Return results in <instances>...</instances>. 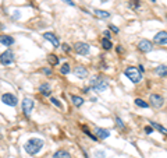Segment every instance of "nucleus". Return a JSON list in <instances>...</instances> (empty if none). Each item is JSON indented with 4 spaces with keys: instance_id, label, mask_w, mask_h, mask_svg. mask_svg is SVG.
<instances>
[{
    "instance_id": "9b49d317",
    "label": "nucleus",
    "mask_w": 167,
    "mask_h": 158,
    "mask_svg": "<svg viewBox=\"0 0 167 158\" xmlns=\"http://www.w3.org/2000/svg\"><path fill=\"white\" fill-rule=\"evenodd\" d=\"M43 38H45L46 41H49V42L52 43L54 48H58V46H60V41H58V38L56 37L53 32H45V34H43Z\"/></svg>"
},
{
    "instance_id": "ea45409f",
    "label": "nucleus",
    "mask_w": 167,
    "mask_h": 158,
    "mask_svg": "<svg viewBox=\"0 0 167 158\" xmlns=\"http://www.w3.org/2000/svg\"><path fill=\"white\" fill-rule=\"evenodd\" d=\"M105 2H107V0H103V3H105Z\"/></svg>"
},
{
    "instance_id": "f257e3e1",
    "label": "nucleus",
    "mask_w": 167,
    "mask_h": 158,
    "mask_svg": "<svg viewBox=\"0 0 167 158\" xmlns=\"http://www.w3.org/2000/svg\"><path fill=\"white\" fill-rule=\"evenodd\" d=\"M43 146H45V143H43V140H42V138L33 137V138H29V140L25 143L24 150H25V152H27V154L36 155L42 148H43Z\"/></svg>"
},
{
    "instance_id": "a211bd4d",
    "label": "nucleus",
    "mask_w": 167,
    "mask_h": 158,
    "mask_svg": "<svg viewBox=\"0 0 167 158\" xmlns=\"http://www.w3.org/2000/svg\"><path fill=\"white\" fill-rule=\"evenodd\" d=\"M155 73L159 77H167V66L166 65H160L155 69Z\"/></svg>"
},
{
    "instance_id": "1a4fd4ad",
    "label": "nucleus",
    "mask_w": 167,
    "mask_h": 158,
    "mask_svg": "<svg viewBox=\"0 0 167 158\" xmlns=\"http://www.w3.org/2000/svg\"><path fill=\"white\" fill-rule=\"evenodd\" d=\"M138 49H139V52H142V53H149V52L153 49V43L150 42L149 39H141L138 42Z\"/></svg>"
},
{
    "instance_id": "2eb2a0df",
    "label": "nucleus",
    "mask_w": 167,
    "mask_h": 158,
    "mask_svg": "<svg viewBox=\"0 0 167 158\" xmlns=\"http://www.w3.org/2000/svg\"><path fill=\"white\" fill-rule=\"evenodd\" d=\"M38 90H39V93H41L43 97H50V94H52V87H50V84H47V83L41 84Z\"/></svg>"
},
{
    "instance_id": "72a5a7b5",
    "label": "nucleus",
    "mask_w": 167,
    "mask_h": 158,
    "mask_svg": "<svg viewBox=\"0 0 167 158\" xmlns=\"http://www.w3.org/2000/svg\"><path fill=\"white\" fill-rule=\"evenodd\" d=\"M61 2H64V3H67V4H68V6H72V7L75 6V4H74V2H72V0H61Z\"/></svg>"
},
{
    "instance_id": "6e6552de",
    "label": "nucleus",
    "mask_w": 167,
    "mask_h": 158,
    "mask_svg": "<svg viewBox=\"0 0 167 158\" xmlns=\"http://www.w3.org/2000/svg\"><path fill=\"white\" fill-rule=\"evenodd\" d=\"M149 105H152L153 108H161L164 104V99L161 95H159V94H150L149 95Z\"/></svg>"
},
{
    "instance_id": "4468645a",
    "label": "nucleus",
    "mask_w": 167,
    "mask_h": 158,
    "mask_svg": "<svg viewBox=\"0 0 167 158\" xmlns=\"http://www.w3.org/2000/svg\"><path fill=\"white\" fill-rule=\"evenodd\" d=\"M0 43L3 46H11L15 43V39L11 35H0Z\"/></svg>"
},
{
    "instance_id": "ddd939ff",
    "label": "nucleus",
    "mask_w": 167,
    "mask_h": 158,
    "mask_svg": "<svg viewBox=\"0 0 167 158\" xmlns=\"http://www.w3.org/2000/svg\"><path fill=\"white\" fill-rule=\"evenodd\" d=\"M74 74L78 79H86L88 77V69L84 67V66H77L74 69Z\"/></svg>"
},
{
    "instance_id": "dca6fc26",
    "label": "nucleus",
    "mask_w": 167,
    "mask_h": 158,
    "mask_svg": "<svg viewBox=\"0 0 167 158\" xmlns=\"http://www.w3.org/2000/svg\"><path fill=\"white\" fill-rule=\"evenodd\" d=\"M93 16L97 18H100V20H106V18L110 17V13L106 11V10H99V9H95L93 10Z\"/></svg>"
},
{
    "instance_id": "393cba45",
    "label": "nucleus",
    "mask_w": 167,
    "mask_h": 158,
    "mask_svg": "<svg viewBox=\"0 0 167 158\" xmlns=\"http://www.w3.org/2000/svg\"><path fill=\"white\" fill-rule=\"evenodd\" d=\"M71 71V67H70V63H63L60 67V73L61 74H68Z\"/></svg>"
},
{
    "instance_id": "4c0bfd02",
    "label": "nucleus",
    "mask_w": 167,
    "mask_h": 158,
    "mask_svg": "<svg viewBox=\"0 0 167 158\" xmlns=\"http://www.w3.org/2000/svg\"><path fill=\"white\" fill-rule=\"evenodd\" d=\"M91 101H92V102H96V101H97V98H95V97H92V98H91Z\"/></svg>"
},
{
    "instance_id": "c756f323",
    "label": "nucleus",
    "mask_w": 167,
    "mask_h": 158,
    "mask_svg": "<svg viewBox=\"0 0 167 158\" xmlns=\"http://www.w3.org/2000/svg\"><path fill=\"white\" fill-rule=\"evenodd\" d=\"M109 28H110V31H113L114 34H118V32H120V28H118V27H116V25H111V24H110Z\"/></svg>"
},
{
    "instance_id": "412c9836",
    "label": "nucleus",
    "mask_w": 167,
    "mask_h": 158,
    "mask_svg": "<svg viewBox=\"0 0 167 158\" xmlns=\"http://www.w3.org/2000/svg\"><path fill=\"white\" fill-rule=\"evenodd\" d=\"M100 46H102V49H105V51H110V49L113 48L111 39H106V38H103V39L100 41Z\"/></svg>"
},
{
    "instance_id": "f704fd0d",
    "label": "nucleus",
    "mask_w": 167,
    "mask_h": 158,
    "mask_svg": "<svg viewBox=\"0 0 167 158\" xmlns=\"http://www.w3.org/2000/svg\"><path fill=\"white\" fill-rule=\"evenodd\" d=\"M116 51H117V53H122V52H124V49H122V46H121V45H117Z\"/></svg>"
},
{
    "instance_id": "9d476101",
    "label": "nucleus",
    "mask_w": 167,
    "mask_h": 158,
    "mask_svg": "<svg viewBox=\"0 0 167 158\" xmlns=\"http://www.w3.org/2000/svg\"><path fill=\"white\" fill-rule=\"evenodd\" d=\"M153 42L157 45H167V31H160L153 37Z\"/></svg>"
},
{
    "instance_id": "6ab92c4d",
    "label": "nucleus",
    "mask_w": 167,
    "mask_h": 158,
    "mask_svg": "<svg viewBox=\"0 0 167 158\" xmlns=\"http://www.w3.org/2000/svg\"><path fill=\"white\" fill-rule=\"evenodd\" d=\"M70 98H71V102H72V105H74V106H77V108H79V106H82L84 105V98L82 97H78V95H71L70 97Z\"/></svg>"
},
{
    "instance_id": "bb28decb",
    "label": "nucleus",
    "mask_w": 167,
    "mask_h": 158,
    "mask_svg": "<svg viewBox=\"0 0 167 158\" xmlns=\"http://www.w3.org/2000/svg\"><path fill=\"white\" fill-rule=\"evenodd\" d=\"M116 124H117V126H118L121 130H125V124H124V122H122L120 118H116Z\"/></svg>"
},
{
    "instance_id": "473e14b6",
    "label": "nucleus",
    "mask_w": 167,
    "mask_h": 158,
    "mask_svg": "<svg viewBox=\"0 0 167 158\" xmlns=\"http://www.w3.org/2000/svg\"><path fill=\"white\" fill-rule=\"evenodd\" d=\"M103 35H105L106 39H110V38H111V34H110V31H109V29H107V31H103Z\"/></svg>"
},
{
    "instance_id": "2f4dec72",
    "label": "nucleus",
    "mask_w": 167,
    "mask_h": 158,
    "mask_svg": "<svg viewBox=\"0 0 167 158\" xmlns=\"http://www.w3.org/2000/svg\"><path fill=\"white\" fill-rule=\"evenodd\" d=\"M95 155H96V157H99V158H106V154L103 151H96V152H95Z\"/></svg>"
},
{
    "instance_id": "0eeeda50",
    "label": "nucleus",
    "mask_w": 167,
    "mask_h": 158,
    "mask_svg": "<svg viewBox=\"0 0 167 158\" xmlns=\"http://www.w3.org/2000/svg\"><path fill=\"white\" fill-rule=\"evenodd\" d=\"M21 108H22V113L28 118V116L31 115V112H32V109H33V99L28 98V97L24 98L21 102Z\"/></svg>"
},
{
    "instance_id": "423d86ee",
    "label": "nucleus",
    "mask_w": 167,
    "mask_h": 158,
    "mask_svg": "<svg viewBox=\"0 0 167 158\" xmlns=\"http://www.w3.org/2000/svg\"><path fill=\"white\" fill-rule=\"evenodd\" d=\"M2 102L4 105H8V106H17V104H18V98L11 93H6V94H3L2 95Z\"/></svg>"
},
{
    "instance_id": "79ce46f5",
    "label": "nucleus",
    "mask_w": 167,
    "mask_h": 158,
    "mask_svg": "<svg viewBox=\"0 0 167 158\" xmlns=\"http://www.w3.org/2000/svg\"><path fill=\"white\" fill-rule=\"evenodd\" d=\"M166 17H167V16H166Z\"/></svg>"
},
{
    "instance_id": "f03ea898",
    "label": "nucleus",
    "mask_w": 167,
    "mask_h": 158,
    "mask_svg": "<svg viewBox=\"0 0 167 158\" xmlns=\"http://www.w3.org/2000/svg\"><path fill=\"white\" fill-rule=\"evenodd\" d=\"M89 87H91L92 90L97 91V93H103V91H106L109 88V83H107V80H105L103 77L95 76V77H92L91 81H89Z\"/></svg>"
},
{
    "instance_id": "20e7f679",
    "label": "nucleus",
    "mask_w": 167,
    "mask_h": 158,
    "mask_svg": "<svg viewBox=\"0 0 167 158\" xmlns=\"http://www.w3.org/2000/svg\"><path fill=\"white\" fill-rule=\"evenodd\" d=\"M14 60H15V55H14V52L11 49H6L0 55V63L3 66H10L11 63H14Z\"/></svg>"
},
{
    "instance_id": "a878e982",
    "label": "nucleus",
    "mask_w": 167,
    "mask_h": 158,
    "mask_svg": "<svg viewBox=\"0 0 167 158\" xmlns=\"http://www.w3.org/2000/svg\"><path fill=\"white\" fill-rule=\"evenodd\" d=\"M50 102H52L54 106H57V108H63V106H61V102L58 101L57 98H53V97H50Z\"/></svg>"
},
{
    "instance_id": "58836bf2",
    "label": "nucleus",
    "mask_w": 167,
    "mask_h": 158,
    "mask_svg": "<svg viewBox=\"0 0 167 158\" xmlns=\"http://www.w3.org/2000/svg\"><path fill=\"white\" fill-rule=\"evenodd\" d=\"M150 2H152V3H156V0H150Z\"/></svg>"
},
{
    "instance_id": "f3484780",
    "label": "nucleus",
    "mask_w": 167,
    "mask_h": 158,
    "mask_svg": "<svg viewBox=\"0 0 167 158\" xmlns=\"http://www.w3.org/2000/svg\"><path fill=\"white\" fill-rule=\"evenodd\" d=\"M53 158H71V154H70L67 150L61 148V150H57V151L53 154Z\"/></svg>"
},
{
    "instance_id": "c9c22d12",
    "label": "nucleus",
    "mask_w": 167,
    "mask_h": 158,
    "mask_svg": "<svg viewBox=\"0 0 167 158\" xmlns=\"http://www.w3.org/2000/svg\"><path fill=\"white\" fill-rule=\"evenodd\" d=\"M138 70L141 71L142 74H143V71H145V67H143V66H142V65H139V66H138Z\"/></svg>"
},
{
    "instance_id": "39448f33",
    "label": "nucleus",
    "mask_w": 167,
    "mask_h": 158,
    "mask_svg": "<svg viewBox=\"0 0 167 158\" xmlns=\"http://www.w3.org/2000/svg\"><path fill=\"white\" fill-rule=\"evenodd\" d=\"M74 51H75V53L81 55V56H86V55H89V52H91V46L86 42H75Z\"/></svg>"
},
{
    "instance_id": "aec40b11",
    "label": "nucleus",
    "mask_w": 167,
    "mask_h": 158,
    "mask_svg": "<svg viewBox=\"0 0 167 158\" xmlns=\"http://www.w3.org/2000/svg\"><path fill=\"white\" fill-rule=\"evenodd\" d=\"M149 124H150V126H152L155 130H157L159 133H163L164 136H167V129H166V127H163V126H161V124H159L157 122H153V120H150V123H149Z\"/></svg>"
},
{
    "instance_id": "e433bc0d",
    "label": "nucleus",
    "mask_w": 167,
    "mask_h": 158,
    "mask_svg": "<svg viewBox=\"0 0 167 158\" xmlns=\"http://www.w3.org/2000/svg\"><path fill=\"white\" fill-rule=\"evenodd\" d=\"M89 90H91V87H85V88H82V93H84V94H88Z\"/></svg>"
},
{
    "instance_id": "7ed1b4c3",
    "label": "nucleus",
    "mask_w": 167,
    "mask_h": 158,
    "mask_svg": "<svg viewBox=\"0 0 167 158\" xmlns=\"http://www.w3.org/2000/svg\"><path fill=\"white\" fill-rule=\"evenodd\" d=\"M124 74L131 83H134V84H139V83L142 81V79H143V76H142V73L138 70V67H134V66L125 67Z\"/></svg>"
},
{
    "instance_id": "cd10ccee",
    "label": "nucleus",
    "mask_w": 167,
    "mask_h": 158,
    "mask_svg": "<svg viewBox=\"0 0 167 158\" xmlns=\"http://www.w3.org/2000/svg\"><path fill=\"white\" fill-rule=\"evenodd\" d=\"M42 71H43V74L45 76H47V77H50L53 74V70L52 69H49V67H42Z\"/></svg>"
},
{
    "instance_id": "a19ab883",
    "label": "nucleus",
    "mask_w": 167,
    "mask_h": 158,
    "mask_svg": "<svg viewBox=\"0 0 167 158\" xmlns=\"http://www.w3.org/2000/svg\"><path fill=\"white\" fill-rule=\"evenodd\" d=\"M0 138H2V136H0Z\"/></svg>"
},
{
    "instance_id": "c85d7f7f",
    "label": "nucleus",
    "mask_w": 167,
    "mask_h": 158,
    "mask_svg": "<svg viewBox=\"0 0 167 158\" xmlns=\"http://www.w3.org/2000/svg\"><path fill=\"white\" fill-rule=\"evenodd\" d=\"M61 49H63V51L66 52V53H68V52H71V48H70V45H68V43H63V45H61Z\"/></svg>"
},
{
    "instance_id": "f8f14e48",
    "label": "nucleus",
    "mask_w": 167,
    "mask_h": 158,
    "mask_svg": "<svg viewBox=\"0 0 167 158\" xmlns=\"http://www.w3.org/2000/svg\"><path fill=\"white\" fill-rule=\"evenodd\" d=\"M95 136H96L97 138H102V140H105V138L110 137V130L102 129V127H95Z\"/></svg>"
},
{
    "instance_id": "5701e85b",
    "label": "nucleus",
    "mask_w": 167,
    "mask_h": 158,
    "mask_svg": "<svg viewBox=\"0 0 167 158\" xmlns=\"http://www.w3.org/2000/svg\"><path fill=\"white\" fill-rule=\"evenodd\" d=\"M81 129H82V132L85 133L86 136H89V138H91V140H93V141H97V140H99L96 136H93V133H91V130L88 129V126H81Z\"/></svg>"
},
{
    "instance_id": "7c9ffc66",
    "label": "nucleus",
    "mask_w": 167,
    "mask_h": 158,
    "mask_svg": "<svg viewBox=\"0 0 167 158\" xmlns=\"http://www.w3.org/2000/svg\"><path fill=\"white\" fill-rule=\"evenodd\" d=\"M153 130H155V129H153L152 126H146V127H145V133H146V134H152Z\"/></svg>"
},
{
    "instance_id": "b1692460",
    "label": "nucleus",
    "mask_w": 167,
    "mask_h": 158,
    "mask_svg": "<svg viewBox=\"0 0 167 158\" xmlns=\"http://www.w3.org/2000/svg\"><path fill=\"white\" fill-rule=\"evenodd\" d=\"M135 105L136 106H139V108H143V109H146V108H149V104H148L146 101H143L142 98H135Z\"/></svg>"
},
{
    "instance_id": "4be33fe9",
    "label": "nucleus",
    "mask_w": 167,
    "mask_h": 158,
    "mask_svg": "<svg viewBox=\"0 0 167 158\" xmlns=\"http://www.w3.org/2000/svg\"><path fill=\"white\" fill-rule=\"evenodd\" d=\"M47 62H49V65L50 66H57L58 63H60V59H58L56 55H53V53H50L49 56H47Z\"/></svg>"
}]
</instances>
